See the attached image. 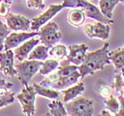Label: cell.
Returning a JSON list of instances; mask_svg holds the SVG:
<instances>
[{
    "label": "cell",
    "instance_id": "23",
    "mask_svg": "<svg viewBox=\"0 0 124 116\" xmlns=\"http://www.w3.org/2000/svg\"><path fill=\"white\" fill-rule=\"evenodd\" d=\"M49 55L56 60H61L65 57L67 56V47L63 44H57L51 48L49 51Z\"/></svg>",
    "mask_w": 124,
    "mask_h": 116
},
{
    "label": "cell",
    "instance_id": "15",
    "mask_svg": "<svg viewBox=\"0 0 124 116\" xmlns=\"http://www.w3.org/2000/svg\"><path fill=\"white\" fill-rule=\"evenodd\" d=\"M109 59L115 68V71H121L122 76H124V47L109 52Z\"/></svg>",
    "mask_w": 124,
    "mask_h": 116
},
{
    "label": "cell",
    "instance_id": "33",
    "mask_svg": "<svg viewBox=\"0 0 124 116\" xmlns=\"http://www.w3.org/2000/svg\"><path fill=\"white\" fill-rule=\"evenodd\" d=\"M118 100L120 102V108L119 111L115 115L117 116H124V95L121 94L120 97H118Z\"/></svg>",
    "mask_w": 124,
    "mask_h": 116
},
{
    "label": "cell",
    "instance_id": "12",
    "mask_svg": "<svg viewBox=\"0 0 124 116\" xmlns=\"http://www.w3.org/2000/svg\"><path fill=\"white\" fill-rule=\"evenodd\" d=\"M5 19L10 29L14 31H29L30 29L31 21L23 15L8 13Z\"/></svg>",
    "mask_w": 124,
    "mask_h": 116
},
{
    "label": "cell",
    "instance_id": "8",
    "mask_svg": "<svg viewBox=\"0 0 124 116\" xmlns=\"http://www.w3.org/2000/svg\"><path fill=\"white\" fill-rule=\"evenodd\" d=\"M63 8H64V6H63L62 4L61 5H54V4L51 5L45 12H44L39 16L31 20L30 29L32 31H38L42 26H44V24L47 23L58 13H60Z\"/></svg>",
    "mask_w": 124,
    "mask_h": 116
},
{
    "label": "cell",
    "instance_id": "2",
    "mask_svg": "<svg viewBox=\"0 0 124 116\" xmlns=\"http://www.w3.org/2000/svg\"><path fill=\"white\" fill-rule=\"evenodd\" d=\"M62 5L66 7L70 8H78L83 10L85 13L86 17L93 19L96 21H99L105 24H113L114 21L112 19L106 18L103 13L100 12V9H98L96 5L89 3L86 0H63Z\"/></svg>",
    "mask_w": 124,
    "mask_h": 116
},
{
    "label": "cell",
    "instance_id": "28",
    "mask_svg": "<svg viewBox=\"0 0 124 116\" xmlns=\"http://www.w3.org/2000/svg\"><path fill=\"white\" fill-rule=\"evenodd\" d=\"M10 33L9 28H7V26L0 20V52L4 51V43Z\"/></svg>",
    "mask_w": 124,
    "mask_h": 116
},
{
    "label": "cell",
    "instance_id": "35",
    "mask_svg": "<svg viewBox=\"0 0 124 116\" xmlns=\"http://www.w3.org/2000/svg\"><path fill=\"white\" fill-rule=\"evenodd\" d=\"M121 2H122V3H124V0H121Z\"/></svg>",
    "mask_w": 124,
    "mask_h": 116
},
{
    "label": "cell",
    "instance_id": "1",
    "mask_svg": "<svg viewBox=\"0 0 124 116\" xmlns=\"http://www.w3.org/2000/svg\"><path fill=\"white\" fill-rule=\"evenodd\" d=\"M111 63L109 59V43H105L100 49L86 54L84 61L78 67L81 78L93 75L98 70H103L106 65Z\"/></svg>",
    "mask_w": 124,
    "mask_h": 116
},
{
    "label": "cell",
    "instance_id": "10",
    "mask_svg": "<svg viewBox=\"0 0 124 116\" xmlns=\"http://www.w3.org/2000/svg\"><path fill=\"white\" fill-rule=\"evenodd\" d=\"M0 71L6 76L13 77L17 75L14 68V52L12 49L0 52Z\"/></svg>",
    "mask_w": 124,
    "mask_h": 116
},
{
    "label": "cell",
    "instance_id": "16",
    "mask_svg": "<svg viewBox=\"0 0 124 116\" xmlns=\"http://www.w3.org/2000/svg\"><path fill=\"white\" fill-rule=\"evenodd\" d=\"M85 90V87H84V84L83 83H78L77 84L73 86H70V87L67 88V89H64L62 90L61 92L63 93V101L64 103H67L68 101L73 100L74 98H77L78 96H80L83 94V92Z\"/></svg>",
    "mask_w": 124,
    "mask_h": 116
},
{
    "label": "cell",
    "instance_id": "5",
    "mask_svg": "<svg viewBox=\"0 0 124 116\" xmlns=\"http://www.w3.org/2000/svg\"><path fill=\"white\" fill-rule=\"evenodd\" d=\"M38 36L42 44L52 48L60 41L62 34L59 30V26L54 21H48L39 29Z\"/></svg>",
    "mask_w": 124,
    "mask_h": 116
},
{
    "label": "cell",
    "instance_id": "20",
    "mask_svg": "<svg viewBox=\"0 0 124 116\" xmlns=\"http://www.w3.org/2000/svg\"><path fill=\"white\" fill-rule=\"evenodd\" d=\"M33 87L36 90V94L44 97V98H50V99H58L60 98V92L58 90L49 89L48 87H44L41 84H37V83H34Z\"/></svg>",
    "mask_w": 124,
    "mask_h": 116
},
{
    "label": "cell",
    "instance_id": "6",
    "mask_svg": "<svg viewBox=\"0 0 124 116\" xmlns=\"http://www.w3.org/2000/svg\"><path fill=\"white\" fill-rule=\"evenodd\" d=\"M36 92L33 85L24 86L21 93L17 95V99L20 101L22 107V112L26 115H34L36 113L35 108V101H36Z\"/></svg>",
    "mask_w": 124,
    "mask_h": 116
},
{
    "label": "cell",
    "instance_id": "18",
    "mask_svg": "<svg viewBox=\"0 0 124 116\" xmlns=\"http://www.w3.org/2000/svg\"><path fill=\"white\" fill-rule=\"evenodd\" d=\"M49 47L45 46L44 44H41V45H36L34 48L31 52L29 53L28 59H36V60H41V61H44L45 59H48L49 56Z\"/></svg>",
    "mask_w": 124,
    "mask_h": 116
},
{
    "label": "cell",
    "instance_id": "27",
    "mask_svg": "<svg viewBox=\"0 0 124 116\" xmlns=\"http://www.w3.org/2000/svg\"><path fill=\"white\" fill-rule=\"evenodd\" d=\"M96 88L98 90V92L100 94L101 97H103L104 98H106L110 97L112 95V91H113V88L111 86L107 85L105 82L103 81H98L97 84H96Z\"/></svg>",
    "mask_w": 124,
    "mask_h": 116
},
{
    "label": "cell",
    "instance_id": "25",
    "mask_svg": "<svg viewBox=\"0 0 124 116\" xmlns=\"http://www.w3.org/2000/svg\"><path fill=\"white\" fill-rule=\"evenodd\" d=\"M105 106H106V110H108L114 115H115L118 113V111H119L120 102L118 100V98H116L115 97L111 95L108 98H105Z\"/></svg>",
    "mask_w": 124,
    "mask_h": 116
},
{
    "label": "cell",
    "instance_id": "24",
    "mask_svg": "<svg viewBox=\"0 0 124 116\" xmlns=\"http://www.w3.org/2000/svg\"><path fill=\"white\" fill-rule=\"evenodd\" d=\"M78 70V66L74 64H70L69 62H67V60L62 63L61 67H60L59 70H58V75L59 77H64V76H68V75H72L73 73H75V71Z\"/></svg>",
    "mask_w": 124,
    "mask_h": 116
},
{
    "label": "cell",
    "instance_id": "11",
    "mask_svg": "<svg viewBox=\"0 0 124 116\" xmlns=\"http://www.w3.org/2000/svg\"><path fill=\"white\" fill-rule=\"evenodd\" d=\"M69 53L67 56V61L70 64L80 66L85 59L89 46L85 44H71L68 46Z\"/></svg>",
    "mask_w": 124,
    "mask_h": 116
},
{
    "label": "cell",
    "instance_id": "21",
    "mask_svg": "<svg viewBox=\"0 0 124 116\" xmlns=\"http://www.w3.org/2000/svg\"><path fill=\"white\" fill-rule=\"evenodd\" d=\"M50 109V115L53 116H66L68 115L67 112L65 108V106L59 99H52V102L48 105Z\"/></svg>",
    "mask_w": 124,
    "mask_h": 116
},
{
    "label": "cell",
    "instance_id": "31",
    "mask_svg": "<svg viewBox=\"0 0 124 116\" xmlns=\"http://www.w3.org/2000/svg\"><path fill=\"white\" fill-rule=\"evenodd\" d=\"M27 5L33 9H44L45 6L43 0H27Z\"/></svg>",
    "mask_w": 124,
    "mask_h": 116
},
{
    "label": "cell",
    "instance_id": "29",
    "mask_svg": "<svg viewBox=\"0 0 124 116\" xmlns=\"http://www.w3.org/2000/svg\"><path fill=\"white\" fill-rule=\"evenodd\" d=\"M13 102H14V94L13 92L9 91L5 95L0 96V108L12 105Z\"/></svg>",
    "mask_w": 124,
    "mask_h": 116
},
{
    "label": "cell",
    "instance_id": "30",
    "mask_svg": "<svg viewBox=\"0 0 124 116\" xmlns=\"http://www.w3.org/2000/svg\"><path fill=\"white\" fill-rule=\"evenodd\" d=\"M59 79V75L58 73H54L51 75L50 76H48L47 78H45L44 80H43L41 82V85L44 86V87H52V85Z\"/></svg>",
    "mask_w": 124,
    "mask_h": 116
},
{
    "label": "cell",
    "instance_id": "34",
    "mask_svg": "<svg viewBox=\"0 0 124 116\" xmlns=\"http://www.w3.org/2000/svg\"><path fill=\"white\" fill-rule=\"evenodd\" d=\"M110 115H113L111 112H109L108 110H104L102 111V113L99 114V116H110Z\"/></svg>",
    "mask_w": 124,
    "mask_h": 116
},
{
    "label": "cell",
    "instance_id": "9",
    "mask_svg": "<svg viewBox=\"0 0 124 116\" xmlns=\"http://www.w3.org/2000/svg\"><path fill=\"white\" fill-rule=\"evenodd\" d=\"M36 36H38V31H32V32L23 31L21 33H10L5 40L4 50L7 51L16 48L21 44H23L25 41L29 40V38Z\"/></svg>",
    "mask_w": 124,
    "mask_h": 116
},
{
    "label": "cell",
    "instance_id": "7",
    "mask_svg": "<svg viewBox=\"0 0 124 116\" xmlns=\"http://www.w3.org/2000/svg\"><path fill=\"white\" fill-rule=\"evenodd\" d=\"M110 24H105L99 21L87 23L83 26V32L90 38H99L106 41L110 36Z\"/></svg>",
    "mask_w": 124,
    "mask_h": 116
},
{
    "label": "cell",
    "instance_id": "3",
    "mask_svg": "<svg viewBox=\"0 0 124 116\" xmlns=\"http://www.w3.org/2000/svg\"><path fill=\"white\" fill-rule=\"evenodd\" d=\"M94 100L78 97L65 103L67 114L72 116H92L94 114Z\"/></svg>",
    "mask_w": 124,
    "mask_h": 116
},
{
    "label": "cell",
    "instance_id": "22",
    "mask_svg": "<svg viewBox=\"0 0 124 116\" xmlns=\"http://www.w3.org/2000/svg\"><path fill=\"white\" fill-rule=\"evenodd\" d=\"M60 67V63L58 60L52 59H45L44 62H43L42 67L39 69V74L41 75H47L52 71H54L56 68Z\"/></svg>",
    "mask_w": 124,
    "mask_h": 116
},
{
    "label": "cell",
    "instance_id": "19",
    "mask_svg": "<svg viewBox=\"0 0 124 116\" xmlns=\"http://www.w3.org/2000/svg\"><path fill=\"white\" fill-rule=\"evenodd\" d=\"M100 12L106 18L113 19V11L114 8L121 2V0H98Z\"/></svg>",
    "mask_w": 124,
    "mask_h": 116
},
{
    "label": "cell",
    "instance_id": "17",
    "mask_svg": "<svg viewBox=\"0 0 124 116\" xmlns=\"http://www.w3.org/2000/svg\"><path fill=\"white\" fill-rule=\"evenodd\" d=\"M85 13L83 10L78 8H73L67 13V21L74 27H80L85 21Z\"/></svg>",
    "mask_w": 124,
    "mask_h": 116
},
{
    "label": "cell",
    "instance_id": "32",
    "mask_svg": "<svg viewBox=\"0 0 124 116\" xmlns=\"http://www.w3.org/2000/svg\"><path fill=\"white\" fill-rule=\"evenodd\" d=\"M12 0H5L1 3L0 5V15L2 16H6L7 13H9V8H10V5Z\"/></svg>",
    "mask_w": 124,
    "mask_h": 116
},
{
    "label": "cell",
    "instance_id": "36",
    "mask_svg": "<svg viewBox=\"0 0 124 116\" xmlns=\"http://www.w3.org/2000/svg\"><path fill=\"white\" fill-rule=\"evenodd\" d=\"M123 47H124V46H123Z\"/></svg>",
    "mask_w": 124,
    "mask_h": 116
},
{
    "label": "cell",
    "instance_id": "13",
    "mask_svg": "<svg viewBox=\"0 0 124 116\" xmlns=\"http://www.w3.org/2000/svg\"><path fill=\"white\" fill-rule=\"evenodd\" d=\"M39 43H40V38H37L36 36H33L29 38L28 41H25L22 44L15 48V51H14L15 59L19 61H23L24 59H27L31 51Z\"/></svg>",
    "mask_w": 124,
    "mask_h": 116
},
{
    "label": "cell",
    "instance_id": "14",
    "mask_svg": "<svg viewBox=\"0 0 124 116\" xmlns=\"http://www.w3.org/2000/svg\"><path fill=\"white\" fill-rule=\"evenodd\" d=\"M81 77L80 72L79 70L75 71L73 73L72 75H68V76H64V77H59L56 82L52 85V89L55 90H64L70 86L74 85L78 82V79Z\"/></svg>",
    "mask_w": 124,
    "mask_h": 116
},
{
    "label": "cell",
    "instance_id": "4",
    "mask_svg": "<svg viewBox=\"0 0 124 116\" xmlns=\"http://www.w3.org/2000/svg\"><path fill=\"white\" fill-rule=\"evenodd\" d=\"M43 65V61L36 59H24L23 61L15 65L17 76L22 85L28 86L34 75L39 71Z\"/></svg>",
    "mask_w": 124,
    "mask_h": 116
},
{
    "label": "cell",
    "instance_id": "26",
    "mask_svg": "<svg viewBox=\"0 0 124 116\" xmlns=\"http://www.w3.org/2000/svg\"><path fill=\"white\" fill-rule=\"evenodd\" d=\"M112 88L116 92H119L122 95H124V76L121 73H116L114 75V80L113 83Z\"/></svg>",
    "mask_w": 124,
    "mask_h": 116
}]
</instances>
